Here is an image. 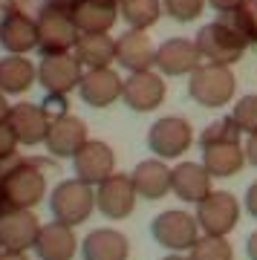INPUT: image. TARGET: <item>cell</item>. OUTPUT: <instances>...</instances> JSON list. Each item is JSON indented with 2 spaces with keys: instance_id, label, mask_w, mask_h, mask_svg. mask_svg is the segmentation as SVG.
Here are the masks:
<instances>
[{
  "instance_id": "obj_1",
  "label": "cell",
  "mask_w": 257,
  "mask_h": 260,
  "mask_svg": "<svg viewBox=\"0 0 257 260\" xmlns=\"http://www.w3.org/2000/svg\"><path fill=\"white\" fill-rule=\"evenodd\" d=\"M0 191L6 208H35L46 200V174L38 159H9L0 168Z\"/></svg>"
},
{
  "instance_id": "obj_2",
  "label": "cell",
  "mask_w": 257,
  "mask_h": 260,
  "mask_svg": "<svg viewBox=\"0 0 257 260\" xmlns=\"http://www.w3.org/2000/svg\"><path fill=\"white\" fill-rule=\"evenodd\" d=\"M234 93H237V78L231 73V67L202 61L188 75V95L200 107H208V110L226 107V104L234 102Z\"/></svg>"
},
{
  "instance_id": "obj_3",
  "label": "cell",
  "mask_w": 257,
  "mask_h": 260,
  "mask_svg": "<svg viewBox=\"0 0 257 260\" xmlns=\"http://www.w3.org/2000/svg\"><path fill=\"white\" fill-rule=\"evenodd\" d=\"M194 41H197V49H200L202 61H208V64H222V67L237 64L240 58H243V52H246V47H248V41L240 35L222 15L217 20H211V23L200 26V32H197Z\"/></svg>"
},
{
  "instance_id": "obj_4",
  "label": "cell",
  "mask_w": 257,
  "mask_h": 260,
  "mask_svg": "<svg viewBox=\"0 0 257 260\" xmlns=\"http://www.w3.org/2000/svg\"><path fill=\"white\" fill-rule=\"evenodd\" d=\"M92 208H95V188L81 182V179H61L52 191H49V211L58 223L67 225H81L90 220Z\"/></svg>"
},
{
  "instance_id": "obj_5",
  "label": "cell",
  "mask_w": 257,
  "mask_h": 260,
  "mask_svg": "<svg viewBox=\"0 0 257 260\" xmlns=\"http://www.w3.org/2000/svg\"><path fill=\"white\" fill-rule=\"evenodd\" d=\"M202 229L197 223V217L182 208H171V211H162L153 217L150 223V234L153 240L168 251H191L194 243L202 237Z\"/></svg>"
},
{
  "instance_id": "obj_6",
  "label": "cell",
  "mask_w": 257,
  "mask_h": 260,
  "mask_svg": "<svg viewBox=\"0 0 257 260\" xmlns=\"http://www.w3.org/2000/svg\"><path fill=\"white\" fill-rule=\"evenodd\" d=\"M194 145V127L182 116H162L147 130V148L156 159H179Z\"/></svg>"
},
{
  "instance_id": "obj_7",
  "label": "cell",
  "mask_w": 257,
  "mask_h": 260,
  "mask_svg": "<svg viewBox=\"0 0 257 260\" xmlns=\"http://www.w3.org/2000/svg\"><path fill=\"white\" fill-rule=\"evenodd\" d=\"M194 217H197L202 234L229 237L240 223V200L231 191H211V194L197 205Z\"/></svg>"
},
{
  "instance_id": "obj_8",
  "label": "cell",
  "mask_w": 257,
  "mask_h": 260,
  "mask_svg": "<svg viewBox=\"0 0 257 260\" xmlns=\"http://www.w3.org/2000/svg\"><path fill=\"white\" fill-rule=\"evenodd\" d=\"M78 26H75L73 15L67 12H58L46 3L44 15L38 20V49L41 55H64V52H73L75 44H78Z\"/></svg>"
},
{
  "instance_id": "obj_9",
  "label": "cell",
  "mask_w": 257,
  "mask_h": 260,
  "mask_svg": "<svg viewBox=\"0 0 257 260\" xmlns=\"http://www.w3.org/2000/svg\"><path fill=\"white\" fill-rule=\"evenodd\" d=\"M84 75L81 61L75 58V52H64V55H44L38 64V84L46 93H61L70 95L78 90Z\"/></svg>"
},
{
  "instance_id": "obj_10",
  "label": "cell",
  "mask_w": 257,
  "mask_h": 260,
  "mask_svg": "<svg viewBox=\"0 0 257 260\" xmlns=\"http://www.w3.org/2000/svg\"><path fill=\"white\" fill-rule=\"evenodd\" d=\"M136 185L130 174H113L95 188V208H99L107 220H124L136 208Z\"/></svg>"
},
{
  "instance_id": "obj_11",
  "label": "cell",
  "mask_w": 257,
  "mask_h": 260,
  "mask_svg": "<svg viewBox=\"0 0 257 260\" xmlns=\"http://www.w3.org/2000/svg\"><path fill=\"white\" fill-rule=\"evenodd\" d=\"M168 95V84L162 73L145 70V73H130L124 78V93L121 102L136 113H153L156 107H162Z\"/></svg>"
},
{
  "instance_id": "obj_12",
  "label": "cell",
  "mask_w": 257,
  "mask_h": 260,
  "mask_svg": "<svg viewBox=\"0 0 257 260\" xmlns=\"http://www.w3.org/2000/svg\"><path fill=\"white\" fill-rule=\"evenodd\" d=\"M73 171H75V179H81L87 185L99 188L107 177L116 174V153H113V148L107 142L90 139L73 156Z\"/></svg>"
},
{
  "instance_id": "obj_13",
  "label": "cell",
  "mask_w": 257,
  "mask_h": 260,
  "mask_svg": "<svg viewBox=\"0 0 257 260\" xmlns=\"http://www.w3.org/2000/svg\"><path fill=\"white\" fill-rule=\"evenodd\" d=\"M41 220L35 217V208H9L0 217V246L3 251H23L35 249Z\"/></svg>"
},
{
  "instance_id": "obj_14",
  "label": "cell",
  "mask_w": 257,
  "mask_h": 260,
  "mask_svg": "<svg viewBox=\"0 0 257 260\" xmlns=\"http://www.w3.org/2000/svg\"><path fill=\"white\" fill-rule=\"evenodd\" d=\"M124 93V78H119V73L113 67H101V70H84L81 84H78V95L84 104L90 107H113Z\"/></svg>"
},
{
  "instance_id": "obj_15",
  "label": "cell",
  "mask_w": 257,
  "mask_h": 260,
  "mask_svg": "<svg viewBox=\"0 0 257 260\" xmlns=\"http://www.w3.org/2000/svg\"><path fill=\"white\" fill-rule=\"evenodd\" d=\"M202 64V55L194 38H168L156 47V70L168 78L191 75Z\"/></svg>"
},
{
  "instance_id": "obj_16",
  "label": "cell",
  "mask_w": 257,
  "mask_h": 260,
  "mask_svg": "<svg viewBox=\"0 0 257 260\" xmlns=\"http://www.w3.org/2000/svg\"><path fill=\"white\" fill-rule=\"evenodd\" d=\"M87 142H90V136H87L84 119L67 113V116H61V119H55L52 124H49V136H46L44 145H46V153H49V156L73 159Z\"/></svg>"
},
{
  "instance_id": "obj_17",
  "label": "cell",
  "mask_w": 257,
  "mask_h": 260,
  "mask_svg": "<svg viewBox=\"0 0 257 260\" xmlns=\"http://www.w3.org/2000/svg\"><path fill=\"white\" fill-rule=\"evenodd\" d=\"M116 61L127 73H145L156 67V47L145 29H127L116 38Z\"/></svg>"
},
{
  "instance_id": "obj_18",
  "label": "cell",
  "mask_w": 257,
  "mask_h": 260,
  "mask_svg": "<svg viewBox=\"0 0 257 260\" xmlns=\"http://www.w3.org/2000/svg\"><path fill=\"white\" fill-rule=\"evenodd\" d=\"M6 124L15 130V136H18L20 145L35 148V145H44L46 142L52 119L46 116V110L41 104L20 102V104H12V113H9V121H6Z\"/></svg>"
},
{
  "instance_id": "obj_19",
  "label": "cell",
  "mask_w": 257,
  "mask_h": 260,
  "mask_svg": "<svg viewBox=\"0 0 257 260\" xmlns=\"http://www.w3.org/2000/svg\"><path fill=\"white\" fill-rule=\"evenodd\" d=\"M211 174L202 162H179L171 168V191H174L182 203L200 205L205 197L211 194Z\"/></svg>"
},
{
  "instance_id": "obj_20",
  "label": "cell",
  "mask_w": 257,
  "mask_h": 260,
  "mask_svg": "<svg viewBox=\"0 0 257 260\" xmlns=\"http://www.w3.org/2000/svg\"><path fill=\"white\" fill-rule=\"evenodd\" d=\"M38 260H73L75 251H78V240H75V232L73 225L67 223H44L41 232H38V240H35V249Z\"/></svg>"
},
{
  "instance_id": "obj_21",
  "label": "cell",
  "mask_w": 257,
  "mask_h": 260,
  "mask_svg": "<svg viewBox=\"0 0 257 260\" xmlns=\"http://www.w3.org/2000/svg\"><path fill=\"white\" fill-rule=\"evenodd\" d=\"M133 185H136L139 200H147V203H156L171 191V168L165 165V159H145L133 168Z\"/></svg>"
},
{
  "instance_id": "obj_22",
  "label": "cell",
  "mask_w": 257,
  "mask_h": 260,
  "mask_svg": "<svg viewBox=\"0 0 257 260\" xmlns=\"http://www.w3.org/2000/svg\"><path fill=\"white\" fill-rule=\"evenodd\" d=\"M119 18V3L110 0H81V6L73 12V20L81 35H107Z\"/></svg>"
},
{
  "instance_id": "obj_23",
  "label": "cell",
  "mask_w": 257,
  "mask_h": 260,
  "mask_svg": "<svg viewBox=\"0 0 257 260\" xmlns=\"http://www.w3.org/2000/svg\"><path fill=\"white\" fill-rule=\"evenodd\" d=\"M84 260H127L130 240L119 229H95L81 243Z\"/></svg>"
},
{
  "instance_id": "obj_24",
  "label": "cell",
  "mask_w": 257,
  "mask_h": 260,
  "mask_svg": "<svg viewBox=\"0 0 257 260\" xmlns=\"http://www.w3.org/2000/svg\"><path fill=\"white\" fill-rule=\"evenodd\" d=\"M0 47L9 55H29L32 49H38V23L3 12V18H0Z\"/></svg>"
},
{
  "instance_id": "obj_25",
  "label": "cell",
  "mask_w": 257,
  "mask_h": 260,
  "mask_svg": "<svg viewBox=\"0 0 257 260\" xmlns=\"http://www.w3.org/2000/svg\"><path fill=\"white\" fill-rule=\"evenodd\" d=\"M246 148L240 142H226V145H208L202 148V165L208 168L214 179H229L243 171L246 165Z\"/></svg>"
},
{
  "instance_id": "obj_26",
  "label": "cell",
  "mask_w": 257,
  "mask_h": 260,
  "mask_svg": "<svg viewBox=\"0 0 257 260\" xmlns=\"http://www.w3.org/2000/svg\"><path fill=\"white\" fill-rule=\"evenodd\" d=\"M38 84V67L26 55H6L0 58V93L23 95L29 87Z\"/></svg>"
},
{
  "instance_id": "obj_27",
  "label": "cell",
  "mask_w": 257,
  "mask_h": 260,
  "mask_svg": "<svg viewBox=\"0 0 257 260\" xmlns=\"http://www.w3.org/2000/svg\"><path fill=\"white\" fill-rule=\"evenodd\" d=\"M75 58L81 61L84 70H101L116 61V38L107 35H81L75 44Z\"/></svg>"
},
{
  "instance_id": "obj_28",
  "label": "cell",
  "mask_w": 257,
  "mask_h": 260,
  "mask_svg": "<svg viewBox=\"0 0 257 260\" xmlns=\"http://www.w3.org/2000/svg\"><path fill=\"white\" fill-rule=\"evenodd\" d=\"M119 15L127 23V29H150L156 26V20L165 15L162 12V0H121Z\"/></svg>"
},
{
  "instance_id": "obj_29",
  "label": "cell",
  "mask_w": 257,
  "mask_h": 260,
  "mask_svg": "<svg viewBox=\"0 0 257 260\" xmlns=\"http://www.w3.org/2000/svg\"><path fill=\"white\" fill-rule=\"evenodd\" d=\"M222 18L246 38L248 44H257V0H243L234 12H226Z\"/></svg>"
},
{
  "instance_id": "obj_30",
  "label": "cell",
  "mask_w": 257,
  "mask_h": 260,
  "mask_svg": "<svg viewBox=\"0 0 257 260\" xmlns=\"http://www.w3.org/2000/svg\"><path fill=\"white\" fill-rule=\"evenodd\" d=\"M243 130L237 127V121L231 116H222V119L211 121L208 127L200 133V148H208V145H226V142H240Z\"/></svg>"
},
{
  "instance_id": "obj_31",
  "label": "cell",
  "mask_w": 257,
  "mask_h": 260,
  "mask_svg": "<svg viewBox=\"0 0 257 260\" xmlns=\"http://www.w3.org/2000/svg\"><path fill=\"white\" fill-rule=\"evenodd\" d=\"M191 260H234V249L226 237H211V234H202L200 240L194 243Z\"/></svg>"
},
{
  "instance_id": "obj_32",
  "label": "cell",
  "mask_w": 257,
  "mask_h": 260,
  "mask_svg": "<svg viewBox=\"0 0 257 260\" xmlns=\"http://www.w3.org/2000/svg\"><path fill=\"white\" fill-rule=\"evenodd\" d=\"M208 0H162V12L176 23H191L205 12Z\"/></svg>"
},
{
  "instance_id": "obj_33",
  "label": "cell",
  "mask_w": 257,
  "mask_h": 260,
  "mask_svg": "<svg viewBox=\"0 0 257 260\" xmlns=\"http://www.w3.org/2000/svg\"><path fill=\"white\" fill-rule=\"evenodd\" d=\"M231 119L237 121V127L246 136H254L257 133V95H243V99H237L234 107H231Z\"/></svg>"
},
{
  "instance_id": "obj_34",
  "label": "cell",
  "mask_w": 257,
  "mask_h": 260,
  "mask_svg": "<svg viewBox=\"0 0 257 260\" xmlns=\"http://www.w3.org/2000/svg\"><path fill=\"white\" fill-rule=\"evenodd\" d=\"M46 9V0H6L3 3V12H9V15H18V18H26L32 23L41 20Z\"/></svg>"
},
{
  "instance_id": "obj_35",
  "label": "cell",
  "mask_w": 257,
  "mask_h": 260,
  "mask_svg": "<svg viewBox=\"0 0 257 260\" xmlns=\"http://www.w3.org/2000/svg\"><path fill=\"white\" fill-rule=\"evenodd\" d=\"M18 136H15V130L3 121L0 124V165H6L9 159H15V150H18Z\"/></svg>"
},
{
  "instance_id": "obj_36",
  "label": "cell",
  "mask_w": 257,
  "mask_h": 260,
  "mask_svg": "<svg viewBox=\"0 0 257 260\" xmlns=\"http://www.w3.org/2000/svg\"><path fill=\"white\" fill-rule=\"evenodd\" d=\"M41 107L46 110V116H49L52 121L70 113V110H67V95H61V93H46L44 102H41Z\"/></svg>"
},
{
  "instance_id": "obj_37",
  "label": "cell",
  "mask_w": 257,
  "mask_h": 260,
  "mask_svg": "<svg viewBox=\"0 0 257 260\" xmlns=\"http://www.w3.org/2000/svg\"><path fill=\"white\" fill-rule=\"evenodd\" d=\"M243 205H246V211L251 214L257 220V182H251V185L246 188V197H243Z\"/></svg>"
},
{
  "instance_id": "obj_38",
  "label": "cell",
  "mask_w": 257,
  "mask_h": 260,
  "mask_svg": "<svg viewBox=\"0 0 257 260\" xmlns=\"http://www.w3.org/2000/svg\"><path fill=\"white\" fill-rule=\"evenodd\" d=\"M52 9H58V12H67V15H73L78 6H81V0H46Z\"/></svg>"
},
{
  "instance_id": "obj_39",
  "label": "cell",
  "mask_w": 257,
  "mask_h": 260,
  "mask_svg": "<svg viewBox=\"0 0 257 260\" xmlns=\"http://www.w3.org/2000/svg\"><path fill=\"white\" fill-rule=\"evenodd\" d=\"M211 3V9H217L220 15H226V12H234L243 3V0H208Z\"/></svg>"
},
{
  "instance_id": "obj_40",
  "label": "cell",
  "mask_w": 257,
  "mask_h": 260,
  "mask_svg": "<svg viewBox=\"0 0 257 260\" xmlns=\"http://www.w3.org/2000/svg\"><path fill=\"white\" fill-rule=\"evenodd\" d=\"M243 148H246V159H248V162H251V165L257 168V133H254V136H248Z\"/></svg>"
},
{
  "instance_id": "obj_41",
  "label": "cell",
  "mask_w": 257,
  "mask_h": 260,
  "mask_svg": "<svg viewBox=\"0 0 257 260\" xmlns=\"http://www.w3.org/2000/svg\"><path fill=\"white\" fill-rule=\"evenodd\" d=\"M246 254H248V260H257V232L248 234V240H246Z\"/></svg>"
},
{
  "instance_id": "obj_42",
  "label": "cell",
  "mask_w": 257,
  "mask_h": 260,
  "mask_svg": "<svg viewBox=\"0 0 257 260\" xmlns=\"http://www.w3.org/2000/svg\"><path fill=\"white\" fill-rule=\"evenodd\" d=\"M9 113H12V104L6 102V93H0V124L9 121Z\"/></svg>"
},
{
  "instance_id": "obj_43",
  "label": "cell",
  "mask_w": 257,
  "mask_h": 260,
  "mask_svg": "<svg viewBox=\"0 0 257 260\" xmlns=\"http://www.w3.org/2000/svg\"><path fill=\"white\" fill-rule=\"evenodd\" d=\"M0 260H29L23 251H0Z\"/></svg>"
},
{
  "instance_id": "obj_44",
  "label": "cell",
  "mask_w": 257,
  "mask_h": 260,
  "mask_svg": "<svg viewBox=\"0 0 257 260\" xmlns=\"http://www.w3.org/2000/svg\"><path fill=\"white\" fill-rule=\"evenodd\" d=\"M162 260H191V257H185L182 251H171L168 257H162Z\"/></svg>"
},
{
  "instance_id": "obj_45",
  "label": "cell",
  "mask_w": 257,
  "mask_h": 260,
  "mask_svg": "<svg viewBox=\"0 0 257 260\" xmlns=\"http://www.w3.org/2000/svg\"><path fill=\"white\" fill-rule=\"evenodd\" d=\"M6 211H9V208H6V200H3V191H0V217H3Z\"/></svg>"
},
{
  "instance_id": "obj_46",
  "label": "cell",
  "mask_w": 257,
  "mask_h": 260,
  "mask_svg": "<svg viewBox=\"0 0 257 260\" xmlns=\"http://www.w3.org/2000/svg\"><path fill=\"white\" fill-rule=\"evenodd\" d=\"M110 3H121V0H110Z\"/></svg>"
},
{
  "instance_id": "obj_47",
  "label": "cell",
  "mask_w": 257,
  "mask_h": 260,
  "mask_svg": "<svg viewBox=\"0 0 257 260\" xmlns=\"http://www.w3.org/2000/svg\"><path fill=\"white\" fill-rule=\"evenodd\" d=\"M0 251H3V246H0Z\"/></svg>"
},
{
  "instance_id": "obj_48",
  "label": "cell",
  "mask_w": 257,
  "mask_h": 260,
  "mask_svg": "<svg viewBox=\"0 0 257 260\" xmlns=\"http://www.w3.org/2000/svg\"><path fill=\"white\" fill-rule=\"evenodd\" d=\"M0 168H3V165H0Z\"/></svg>"
}]
</instances>
